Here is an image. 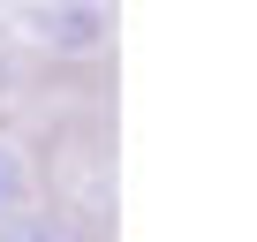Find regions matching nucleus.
<instances>
[{
	"label": "nucleus",
	"instance_id": "7ed1b4c3",
	"mask_svg": "<svg viewBox=\"0 0 257 242\" xmlns=\"http://www.w3.org/2000/svg\"><path fill=\"white\" fill-rule=\"evenodd\" d=\"M16 204H31V159L0 137V219H8Z\"/></svg>",
	"mask_w": 257,
	"mask_h": 242
},
{
	"label": "nucleus",
	"instance_id": "f03ea898",
	"mask_svg": "<svg viewBox=\"0 0 257 242\" xmlns=\"http://www.w3.org/2000/svg\"><path fill=\"white\" fill-rule=\"evenodd\" d=\"M0 242H83V227L53 204H16L8 219H0Z\"/></svg>",
	"mask_w": 257,
	"mask_h": 242
},
{
	"label": "nucleus",
	"instance_id": "f257e3e1",
	"mask_svg": "<svg viewBox=\"0 0 257 242\" xmlns=\"http://www.w3.org/2000/svg\"><path fill=\"white\" fill-rule=\"evenodd\" d=\"M31 31L53 53H98L106 46V8L98 0H46V8H31Z\"/></svg>",
	"mask_w": 257,
	"mask_h": 242
}]
</instances>
